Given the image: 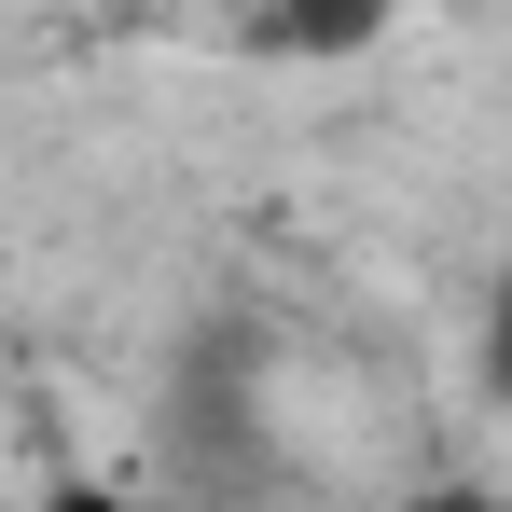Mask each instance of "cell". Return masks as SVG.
Returning a JSON list of instances; mask_svg holds the SVG:
<instances>
[{"mask_svg": "<svg viewBox=\"0 0 512 512\" xmlns=\"http://www.w3.org/2000/svg\"><path fill=\"white\" fill-rule=\"evenodd\" d=\"M416 0H263V56H360V42H388Z\"/></svg>", "mask_w": 512, "mask_h": 512, "instance_id": "1", "label": "cell"}, {"mask_svg": "<svg viewBox=\"0 0 512 512\" xmlns=\"http://www.w3.org/2000/svg\"><path fill=\"white\" fill-rule=\"evenodd\" d=\"M42 512H139V499H111V485H70V499H42Z\"/></svg>", "mask_w": 512, "mask_h": 512, "instance_id": "2", "label": "cell"}]
</instances>
